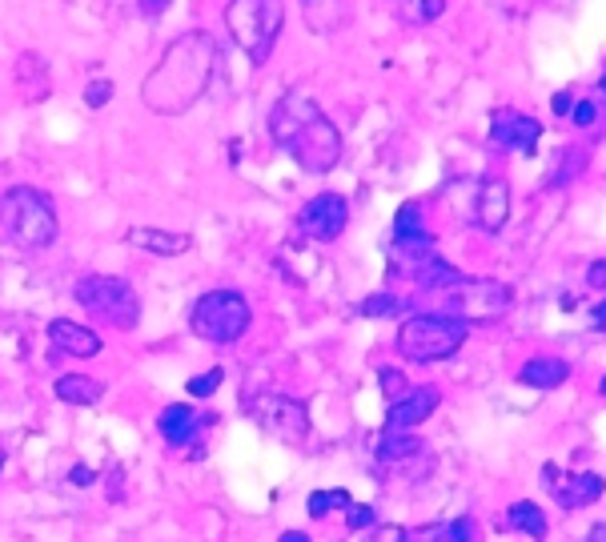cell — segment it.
Instances as JSON below:
<instances>
[{
	"instance_id": "6da1fadb",
	"label": "cell",
	"mask_w": 606,
	"mask_h": 542,
	"mask_svg": "<svg viewBox=\"0 0 606 542\" xmlns=\"http://www.w3.org/2000/svg\"><path fill=\"white\" fill-rule=\"evenodd\" d=\"M213 65H217V41L205 29L177 37L141 85L145 109L161 113V117H177V113L193 109V101H201V93L209 89Z\"/></svg>"
},
{
	"instance_id": "7a4b0ae2",
	"label": "cell",
	"mask_w": 606,
	"mask_h": 542,
	"mask_svg": "<svg viewBox=\"0 0 606 542\" xmlns=\"http://www.w3.org/2000/svg\"><path fill=\"white\" fill-rule=\"evenodd\" d=\"M269 133L306 173H330L342 161V133H338V125L306 93H285L273 105Z\"/></svg>"
},
{
	"instance_id": "3957f363",
	"label": "cell",
	"mask_w": 606,
	"mask_h": 542,
	"mask_svg": "<svg viewBox=\"0 0 606 542\" xmlns=\"http://www.w3.org/2000/svg\"><path fill=\"white\" fill-rule=\"evenodd\" d=\"M281 25H285L281 0H229L225 5V29L253 65L269 61V53L281 37Z\"/></svg>"
},
{
	"instance_id": "277c9868",
	"label": "cell",
	"mask_w": 606,
	"mask_h": 542,
	"mask_svg": "<svg viewBox=\"0 0 606 542\" xmlns=\"http://www.w3.org/2000/svg\"><path fill=\"white\" fill-rule=\"evenodd\" d=\"M0 221H5V229L25 249H49L61 233L53 201L33 185H13L5 197H0Z\"/></svg>"
},
{
	"instance_id": "5b68a950",
	"label": "cell",
	"mask_w": 606,
	"mask_h": 542,
	"mask_svg": "<svg viewBox=\"0 0 606 542\" xmlns=\"http://www.w3.org/2000/svg\"><path fill=\"white\" fill-rule=\"evenodd\" d=\"M466 342V322L450 318V314H414L402 322L394 346L406 362H442L450 354H458Z\"/></svg>"
},
{
	"instance_id": "8992f818",
	"label": "cell",
	"mask_w": 606,
	"mask_h": 542,
	"mask_svg": "<svg viewBox=\"0 0 606 542\" xmlns=\"http://www.w3.org/2000/svg\"><path fill=\"white\" fill-rule=\"evenodd\" d=\"M77 302L113 330H137L141 322V298L125 278L113 274H89L77 282Z\"/></svg>"
},
{
	"instance_id": "52a82bcc",
	"label": "cell",
	"mask_w": 606,
	"mask_h": 542,
	"mask_svg": "<svg viewBox=\"0 0 606 542\" xmlns=\"http://www.w3.org/2000/svg\"><path fill=\"white\" fill-rule=\"evenodd\" d=\"M249 302L237 290H209L193 302L189 310V326L197 338L213 342V346H233L245 330H249Z\"/></svg>"
},
{
	"instance_id": "ba28073f",
	"label": "cell",
	"mask_w": 606,
	"mask_h": 542,
	"mask_svg": "<svg viewBox=\"0 0 606 542\" xmlns=\"http://www.w3.org/2000/svg\"><path fill=\"white\" fill-rule=\"evenodd\" d=\"M510 290L502 282H490V278H462V286L446 290V306L438 314H450L458 322H494L510 310Z\"/></svg>"
},
{
	"instance_id": "9c48e42d",
	"label": "cell",
	"mask_w": 606,
	"mask_h": 542,
	"mask_svg": "<svg viewBox=\"0 0 606 542\" xmlns=\"http://www.w3.org/2000/svg\"><path fill=\"white\" fill-rule=\"evenodd\" d=\"M253 422L261 430H269L281 442H301L310 434V410L306 402H293V398H277V394H261L257 406H249Z\"/></svg>"
},
{
	"instance_id": "30bf717a",
	"label": "cell",
	"mask_w": 606,
	"mask_h": 542,
	"mask_svg": "<svg viewBox=\"0 0 606 542\" xmlns=\"http://www.w3.org/2000/svg\"><path fill=\"white\" fill-rule=\"evenodd\" d=\"M462 189L470 193L466 201V209H474L470 221L486 233H498L510 217V185L502 177H474V181H462Z\"/></svg>"
},
{
	"instance_id": "8fae6325",
	"label": "cell",
	"mask_w": 606,
	"mask_h": 542,
	"mask_svg": "<svg viewBox=\"0 0 606 542\" xmlns=\"http://www.w3.org/2000/svg\"><path fill=\"white\" fill-rule=\"evenodd\" d=\"M346 221H350V201L342 193H318L297 213V229L314 241H338L346 233Z\"/></svg>"
},
{
	"instance_id": "7c38bea8",
	"label": "cell",
	"mask_w": 606,
	"mask_h": 542,
	"mask_svg": "<svg viewBox=\"0 0 606 542\" xmlns=\"http://www.w3.org/2000/svg\"><path fill=\"white\" fill-rule=\"evenodd\" d=\"M542 486L554 490V498L566 506V510H582V506H594L602 494H606V482L590 470H578V474H562L558 466H546L542 470Z\"/></svg>"
},
{
	"instance_id": "4fadbf2b",
	"label": "cell",
	"mask_w": 606,
	"mask_h": 542,
	"mask_svg": "<svg viewBox=\"0 0 606 542\" xmlns=\"http://www.w3.org/2000/svg\"><path fill=\"white\" fill-rule=\"evenodd\" d=\"M542 137V125L518 109H494L490 113V145L498 149H518V153H534Z\"/></svg>"
},
{
	"instance_id": "5bb4252c",
	"label": "cell",
	"mask_w": 606,
	"mask_h": 542,
	"mask_svg": "<svg viewBox=\"0 0 606 542\" xmlns=\"http://www.w3.org/2000/svg\"><path fill=\"white\" fill-rule=\"evenodd\" d=\"M438 386H410L398 402H390L386 410V430H414L422 426L434 410H438Z\"/></svg>"
},
{
	"instance_id": "9a60e30c",
	"label": "cell",
	"mask_w": 606,
	"mask_h": 542,
	"mask_svg": "<svg viewBox=\"0 0 606 542\" xmlns=\"http://www.w3.org/2000/svg\"><path fill=\"white\" fill-rule=\"evenodd\" d=\"M49 338H53V346L65 350L69 358H93V354H101V338H97L89 326L69 322V318L49 322Z\"/></svg>"
},
{
	"instance_id": "2e32d148",
	"label": "cell",
	"mask_w": 606,
	"mask_h": 542,
	"mask_svg": "<svg viewBox=\"0 0 606 542\" xmlns=\"http://www.w3.org/2000/svg\"><path fill=\"white\" fill-rule=\"evenodd\" d=\"M129 245L137 249H149V253H161V257H181L193 249V237L189 233H169V229H149V225H133L125 233Z\"/></svg>"
},
{
	"instance_id": "e0dca14e",
	"label": "cell",
	"mask_w": 606,
	"mask_h": 542,
	"mask_svg": "<svg viewBox=\"0 0 606 542\" xmlns=\"http://www.w3.org/2000/svg\"><path fill=\"white\" fill-rule=\"evenodd\" d=\"M197 426H201V414H197L189 402H173V406H165L161 418H157V430H161V438H165L169 446H185V442L197 434Z\"/></svg>"
},
{
	"instance_id": "ac0fdd59",
	"label": "cell",
	"mask_w": 606,
	"mask_h": 542,
	"mask_svg": "<svg viewBox=\"0 0 606 542\" xmlns=\"http://www.w3.org/2000/svg\"><path fill=\"white\" fill-rule=\"evenodd\" d=\"M570 378V366L562 358H530L522 370H518V382L522 386H534V390H554Z\"/></svg>"
},
{
	"instance_id": "d6986e66",
	"label": "cell",
	"mask_w": 606,
	"mask_h": 542,
	"mask_svg": "<svg viewBox=\"0 0 606 542\" xmlns=\"http://www.w3.org/2000/svg\"><path fill=\"white\" fill-rule=\"evenodd\" d=\"M418 454H426L422 438H414V434H402V430H390V434L378 442V462H382V466H390V470H398V466H410Z\"/></svg>"
},
{
	"instance_id": "ffe728a7",
	"label": "cell",
	"mask_w": 606,
	"mask_h": 542,
	"mask_svg": "<svg viewBox=\"0 0 606 542\" xmlns=\"http://www.w3.org/2000/svg\"><path fill=\"white\" fill-rule=\"evenodd\" d=\"M53 394L61 402H69V406H93V402L105 398V382H97L89 374H65V378H57Z\"/></svg>"
},
{
	"instance_id": "44dd1931",
	"label": "cell",
	"mask_w": 606,
	"mask_h": 542,
	"mask_svg": "<svg viewBox=\"0 0 606 542\" xmlns=\"http://www.w3.org/2000/svg\"><path fill=\"white\" fill-rule=\"evenodd\" d=\"M402 542H474V522L454 518V522H430L418 530H406Z\"/></svg>"
},
{
	"instance_id": "7402d4cb",
	"label": "cell",
	"mask_w": 606,
	"mask_h": 542,
	"mask_svg": "<svg viewBox=\"0 0 606 542\" xmlns=\"http://www.w3.org/2000/svg\"><path fill=\"white\" fill-rule=\"evenodd\" d=\"M301 17L314 33H338L346 25V0H301Z\"/></svg>"
},
{
	"instance_id": "603a6c76",
	"label": "cell",
	"mask_w": 606,
	"mask_h": 542,
	"mask_svg": "<svg viewBox=\"0 0 606 542\" xmlns=\"http://www.w3.org/2000/svg\"><path fill=\"white\" fill-rule=\"evenodd\" d=\"M462 269H454L446 257H430L418 274H414V282H418V290H430V294H446V290H454V286H462Z\"/></svg>"
},
{
	"instance_id": "cb8c5ba5",
	"label": "cell",
	"mask_w": 606,
	"mask_h": 542,
	"mask_svg": "<svg viewBox=\"0 0 606 542\" xmlns=\"http://www.w3.org/2000/svg\"><path fill=\"white\" fill-rule=\"evenodd\" d=\"M506 522H510L514 530L530 534V538H546V530H550L546 514H542V510H538L534 502H514V506L506 510Z\"/></svg>"
},
{
	"instance_id": "d4e9b609",
	"label": "cell",
	"mask_w": 606,
	"mask_h": 542,
	"mask_svg": "<svg viewBox=\"0 0 606 542\" xmlns=\"http://www.w3.org/2000/svg\"><path fill=\"white\" fill-rule=\"evenodd\" d=\"M394 13L406 25H430L446 13V0H394Z\"/></svg>"
},
{
	"instance_id": "484cf974",
	"label": "cell",
	"mask_w": 606,
	"mask_h": 542,
	"mask_svg": "<svg viewBox=\"0 0 606 542\" xmlns=\"http://www.w3.org/2000/svg\"><path fill=\"white\" fill-rule=\"evenodd\" d=\"M354 498H350V490H314L310 494V502H306V510H310V518H326L334 506H350Z\"/></svg>"
},
{
	"instance_id": "4316f807",
	"label": "cell",
	"mask_w": 606,
	"mask_h": 542,
	"mask_svg": "<svg viewBox=\"0 0 606 542\" xmlns=\"http://www.w3.org/2000/svg\"><path fill=\"white\" fill-rule=\"evenodd\" d=\"M406 310V302L398 298V294H370L366 302H362V314L366 318H394V314H402Z\"/></svg>"
},
{
	"instance_id": "83f0119b",
	"label": "cell",
	"mask_w": 606,
	"mask_h": 542,
	"mask_svg": "<svg viewBox=\"0 0 606 542\" xmlns=\"http://www.w3.org/2000/svg\"><path fill=\"white\" fill-rule=\"evenodd\" d=\"M410 233H422V205L418 201H406L394 217V237H410Z\"/></svg>"
},
{
	"instance_id": "f1b7e54d",
	"label": "cell",
	"mask_w": 606,
	"mask_h": 542,
	"mask_svg": "<svg viewBox=\"0 0 606 542\" xmlns=\"http://www.w3.org/2000/svg\"><path fill=\"white\" fill-rule=\"evenodd\" d=\"M378 382H382L386 402H398V398L410 390V382H406V374H402L398 366H382V370H378Z\"/></svg>"
},
{
	"instance_id": "f546056e",
	"label": "cell",
	"mask_w": 606,
	"mask_h": 542,
	"mask_svg": "<svg viewBox=\"0 0 606 542\" xmlns=\"http://www.w3.org/2000/svg\"><path fill=\"white\" fill-rule=\"evenodd\" d=\"M221 382H225V370H221V366H213V370H205V374L189 378V386H185V390H189L193 398H209V394H213Z\"/></svg>"
},
{
	"instance_id": "4dcf8cb0",
	"label": "cell",
	"mask_w": 606,
	"mask_h": 542,
	"mask_svg": "<svg viewBox=\"0 0 606 542\" xmlns=\"http://www.w3.org/2000/svg\"><path fill=\"white\" fill-rule=\"evenodd\" d=\"M582 165H586V149H566L562 165L554 169V185H566L570 177H578V173H582Z\"/></svg>"
},
{
	"instance_id": "1f68e13d",
	"label": "cell",
	"mask_w": 606,
	"mask_h": 542,
	"mask_svg": "<svg viewBox=\"0 0 606 542\" xmlns=\"http://www.w3.org/2000/svg\"><path fill=\"white\" fill-rule=\"evenodd\" d=\"M109 101H113V81L109 77H97V81L85 85V105L89 109H105Z\"/></svg>"
},
{
	"instance_id": "d6a6232c",
	"label": "cell",
	"mask_w": 606,
	"mask_h": 542,
	"mask_svg": "<svg viewBox=\"0 0 606 542\" xmlns=\"http://www.w3.org/2000/svg\"><path fill=\"white\" fill-rule=\"evenodd\" d=\"M374 522H378L374 506H362V502H350V506H346V526H350V530H370Z\"/></svg>"
},
{
	"instance_id": "836d02e7",
	"label": "cell",
	"mask_w": 606,
	"mask_h": 542,
	"mask_svg": "<svg viewBox=\"0 0 606 542\" xmlns=\"http://www.w3.org/2000/svg\"><path fill=\"white\" fill-rule=\"evenodd\" d=\"M402 526H394V522H386V526H370V530H362V538H354V542H402Z\"/></svg>"
},
{
	"instance_id": "e575fe53",
	"label": "cell",
	"mask_w": 606,
	"mask_h": 542,
	"mask_svg": "<svg viewBox=\"0 0 606 542\" xmlns=\"http://www.w3.org/2000/svg\"><path fill=\"white\" fill-rule=\"evenodd\" d=\"M570 121H574V125H582V129H586V125H594V121H598V105H594V101H578V105L570 109Z\"/></svg>"
},
{
	"instance_id": "d590c367",
	"label": "cell",
	"mask_w": 606,
	"mask_h": 542,
	"mask_svg": "<svg viewBox=\"0 0 606 542\" xmlns=\"http://www.w3.org/2000/svg\"><path fill=\"white\" fill-rule=\"evenodd\" d=\"M586 286H590V290H606V261H590Z\"/></svg>"
},
{
	"instance_id": "8d00e7d4",
	"label": "cell",
	"mask_w": 606,
	"mask_h": 542,
	"mask_svg": "<svg viewBox=\"0 0 606 542\" xmlns=\"http://www.w3.org/2000/svg\"><path fill=\"white\" fill-rule=\"evenodd\" d=\"M137 5H141V17H145V21H157V17L169 9V0H137Z\"/></svg>"
},
{
	"instance_id": "74e56055",
	"label": "cell",
	"mask_w": 606,
	"mask_h": 542,
	"mask_svg": "<svg viewBox=\"0 0 606 542\" xmlns=\"http://www.w3.org/2000/svg\"><path fill=\"white\" fill-rule=\"evenodd\" d=\"M586 542H606V522H598V526H590V534H586Z\"/></svg>"
},
{
	"instance_id": "f35d334b",
	"label": "cell",
	"mask_w": 606,
	"mask_h": 542,
	"mask_svg": "<svg viewBox=\"0 0 606 542\" xmlns=\"http://www.w3.org/2000/svg\"><path fill=\"white\" fill-rule=\"evenodd\" d=\"M277 542H310V534H301V530H285Z\"/></svg>"
},
{
	"instance_id": "ab89813d",
	"label": "cell",
	"mask_w": 606,
	"mask_h": 542,
	"mask_svg": "<svg viewBox=\"0 0 606 542\" xmlns=\"http://www.w3.org/2000/svg\"><path fill=\"white\" fill-rule=\"evenodd\" d=\"M69 478H73V482H77V486H89V482H93V470H73V474H69Z\"/></svg>"
},
{
	"instance_id": "60d3db41",
	"label": "cell",
	"mask_w": 606,
	"mask_h": 542,
	"mask_svg": "<svg viewBox=\"0 0 606 542\" xmlns=\"http://www.w3.org/2000/svg\"><path fill=\"white\" fill-rule=\"evenodd\" d=\"M554 109L566 113V109H570V93H558V97H554Z\"/></svg>"
},
{
	"instance_id": "b9f144b4",
	"label": "cell",
	"mask_w": 606,
	"mask_h": 542,
	"mask_svg": "<svg viewBox=\"0 0 606 542\" xmlns=\"http://www.w3.org/2000/svg\"><path fill=\"white\" fill-rule=\"evenodd\" d=\"M594 322H598V326H606V302H598V306H594Z\"/></svg>"
},
{
	"instance_id": "7bdbcfd3",
	"label": "cell",
	"mask_w": 606,
	"mask_h": 542,
	"mask_svg": "<svg viewBox=\"0 0 606 542\" xmlns=\"http://www.w3.org/2000/svg\"><path fill=\"white\" fill-rule=\"evenodd\" d=\"M598 89H602V93H606V69H602V77H598Z\"/></svg>"
},
{
	"instance_id": "ee69618b",
	"label": "cell",
	"mask_w": 606,
	"mask_h": 542,
	"mask_svg": "<svg viewBox=\"0 0 606 542\" xmlns=\"http://www.w3.org/2000/svg\"><path fill=\"white\" fill-rule=\"evenodd\" d=\"M598 390H602V394H606V378H602V386H598Z\"/></svg>"
},
{
	"instance_id": "f6af8a7d",
	"label": "cell",
	"mask_w": 606,
	"mask_h": 542,
	"mask_svg": "<svg viewBox=\"0 0 606 542\" xmlns=\"http://www.w3.org/2000/svg\"><path fill=\"white\" fill-rule=\"evenodd\" d=\"M0 466H5V450H0Z\"/></svg>"
}]
</instances>
